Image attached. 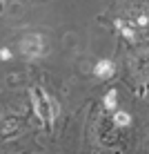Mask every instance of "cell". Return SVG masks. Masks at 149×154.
Segmentation results:
<instances>
[{
	"mask_svg": "<svg viewBox=\"0 0 149 154\" xmlns=\"http://www.w3.org/2000/svg\"><path fill=\"white\" fill-rule=\"evenodd\" d=\"M31 98H34V105H36V114L42 119V123L49 127L51 123H54L56 114H58L56 103H54L49 96H47V94L42 92L40 87H34V89H31Z\"/></svg>",
	"mask_w": 149,
	"mask_h": 154,
	"instance_id": "cell-1",
	"label": "cell"
},
{
	"mask_svg": "<svg viewBox=\"0 0 149 154\" xmlns=\"http://www.w3.org/2000/svg\"><path fill=\"white\" fill-rule=\"evenodd\" d=\"M42 47H45V42H42V36L38 34H29L25 36L22 42H20V51H22L25 56H40L42 54Z\"/></svg>",
	"mask_w": 149,
	"mask_h": 154,
	"instance_id": "cell-2",
	"label": "cell"
},
{
	"mask_svg": "<svg viewBox=\"0 0 149 154\" xmlns=\"http://www.w3.org/2000/svg\"><path fill=\"white\" fill-rule=\"evenodd\" d=\"M94 74L98 78H109L111 74H114V63L111 60H98L94 67Z\"/></svg>",
	"mask_w": 149,
	"mask_h": 154,
	"instance_id": "cell-3",
	"label": "cell"
},
{
	"mask_svg": "<svg viewBox=\"0 0 149 154\" xmlns=\"http://www.w3.org/2000/svg\"><path fill=\"white\" fill-rule=\"evenodd\" d=\"M116 100H118V92H116V89H109L107 96H105V107H107V109H114V107H116Z\"/></svg>",
	"mask_w": 149,
	"mask_h": 154,
	"instance_id": "cell-4",
	"label": "cell"
},
{
	"mask_svg": "<svg viewBox=\"0 0 149 154\" xmlns=\"http://www.w3.org/2000/svg\"><path fill=\"white\" fill-rule=\"evenodd\" d=\"M129 121H131V116L127 114V112H116V116H114V123H116V125H120V127L129 125Z\"/></svg>",
	"mask_w": 149,
	"mask_h": 154,
	"instance_id": "cell-5",
	"label": "cell"
},
{
	"mask_svg": "<svg viewBox=\"0 0 149 154\" xmlns=\"http://www.w3.org/2000/svg\"><path fill=\"white\" fill-rule=\"evenodd\" d=\"M0 58H2V60H9V58H11V51L9 49H0Z\"/></svg>",
	"mask_w": 149,
	"mask_h": 154,
	"instance_id": "cell-6",
	"label": "cell"
}]
</instances>
